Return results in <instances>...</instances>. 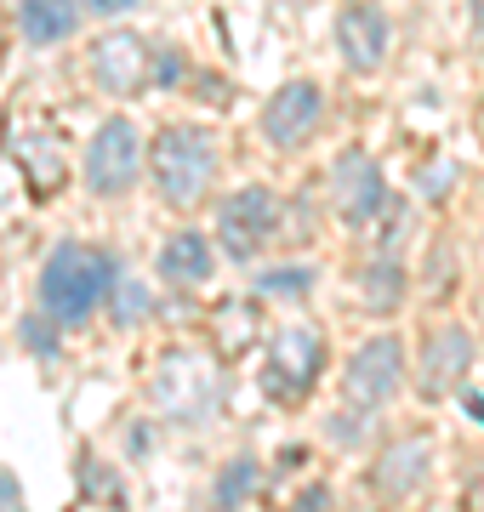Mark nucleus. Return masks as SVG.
<instances>
[{
	"label": "nucleus",
	"mask_w": 484,
	"mask_h": 512,
	"mask_svg": "<svg viewBox=\"0 0 484 512\" xmlns=\"http://www.w3.org/2000/svg\"><path fill=\"white\" fill-rule=\"evenodd\" d=\"M114 285H120V262L109 251L63 239V245H52L46 268H40V313L57 319V325H86Z\"/></svg>",
	"instance_id": "obj_1"
},
{
	"label": "nucleus",
	"mask_w": 484,
	"mask_h": 512,
	"mask_svg": "<svg viewBox=\"0 0 484 512\" xmlns=\"http://www.w3.org/2000/svg\"><path fill=\"white\" fill-rule=\"evenodd\" d=\"M149 171L171 205H194L217 177V137L205 126H166L149 148Z\"/></svg>",
	"instance_id": "obj_2"
},
{
	"label": "nucleus",
	"mask_w": 484,
	"mask_h": 512,
	"mask_svg": "<svg viewBox=\"0 0 484 512\" xmlns=\"http://www.w3.org/2000/svg\"><path fill=\"white\" fill-rule=\"evenodd\" d=\"M143 137L131 126L126 114H109L103 126L92 131V143H86V160H80V177L92 188L97 200H120L131 194V183L143 177Z\"/></svg>",
	"instance_id": "obj_3"
},
{
	"label": "nucleus",
	"mask_w": 484,
	"mask_h": 512,
	"mask_svg": "<svg viewBox=\"0 0 484 512\" xmlns=\"http://www.w3.org/2000/svg\"><path fill=\"white\" fill-rule=\"evenodd\" d=\"M325 370V336L314 325H285L262 353V393L274 404H297Z\"/></svg>",
	"instance_id": "obj_4"
},
{
	"label": "nucleus",
	"mask_w": 484,
	"mask_h": 512,
	"mask_svg": "<svg viewBox=\"0 0 484 512\" xmlns=\"http://www.w3.org/2000/svg\"><path fill=\"white\" fill-rule=\"evenodd\" d=\"M274 234H280V194H274V188L245 183L217 205V245H223V256H234V262L262 256V245Z\"/></svg>",
	"instance_id": "obj_5"
},
{
	"label": "nucleus",
	"mask_w": 484,
	"mask_h": 512,
	"mask_svg": "<svg viewBox=\"0 0 484 512\" xmlns=\"http://www.w3.org/2000/svg\"><path fill=\"white\" fill-rule=\"evenodd\" d=\"M399 382H405V342L399 336H371L365 348L354 353V365H348V393H342V404L348 410H359V416H376L382 404L399 393Z\"/></svg>",
	"instance_id": "obj_6"
},
{
	"label": "nucleus",
	"mask_w": 484,
	"mask_h": 512,
	"mask_svg": "<svg viewBox=\"0 0 484 512\" xmlns=\"http://www.w3.org/2000/svg\"><path fill=\"white\" fill-rule=\"evenodd\" d=\"M331 205L348 228H376V222H382V211H388V183H382V171H376L371 154H359V148H342V154H336Z\"/></svg>",
	"instance_id": "obj_7"
},
{
	"label": "nucleus",
	"mask_w": 484,
	"mask_h": 512,
	"mask_svg": "<svg viewBox=\"0 0 484 512\" xmlns=\"http://www.w3.org/2000/svg\"><path fill=\"white\" fill-rule=\"evenodd\" d=\"M92 80H97V92H109V97H137L154 80L149 40L137 29H103L92 40Z\"/></svg>",
	"instance_id": "obj_8"
},
{
	"label": "nucleus",
	"mask_w": 484,
	"mask_h": 512,
	"mask_svg": "<svg viewBox=\"0 0 484 512\" xmlns=\"http://www.w3.org/2000/svg\"><path fill=\"white\" fill-rule=\"evenodd\" d=\"M319 120H325V92L314 80H285L280 92L262 103V137L274 148H302L319 137Z\"/></svg>",
	"instance_id": "obj_9"
},
{
	"label": "nucleus",
	"mask_w": 484,
	"mask_h": 512,
	"mask_svg": "<svg viewBox=\"0 0 484 512\" xmlns=\"http://www.w3.org/2000/svg\"><path fill=\"white\" fill-rule=\"evenodd\" d=\"M467 370H473V336L462 325H445L428 336V348H422V365H416V393L428 404L439 399H462V382Z\"/></svg>",
	"instance_id": "obj_10"
},
{
	"label": "nucleus",
	"mask_w": 484,
	"mask_h": 512,
	"mask_svg": "<svg viewBox=\"0 0 484 512\" xmlns=\"http://www.w3.org/2000/svg\"><path fill=\"white\" fill-rule=\"evenodd\" d=\"M388 12L371 6V0H348L342 12H336V52L354 74H376L382 69V57H388Z\"/></svg>",
	"instance_id": "obj_11"
},
{
	"label": "nucleus",
	"mask_w": 484,
	"mask_h": 512,
	"mask_svg": "<svg viewBox=\"0 0 484 512\" xmlns=\"http://www.w3.org/2000/svg\"><path fill=\"white\" fill-rule=\"evenodd\" d=\"M428 467H433L428 433H399V439L382 444V456H376V467H371V484H376L382 501H399V495H410L416 484H428Z\"/></svg>",
	"instance_id": "obj_12"
},
{
	"label": "nucleus",
	"mask_w": 484,
	"mask_h": 512,
	"mask_svg": "<svg viewBox=\"0 0 484 512\" xmlns=\"http://www.w3.org/2000/svg\"><path fill=\"white\" fill-rule=\"evenodd\" d=\"M211 268H217V245L194 228H183L160 245V279H171V285H205Z\"/></svg>",
	"instance_id": "obj_13"
},
{
	"label": "nucleus",
	"mask_w": 484,
	"mask_h": 512,
	"mask_svg": "<svg viewBox=\"0 0 484 512\" xmlns=\"http://www.w3.org/2000/svg\"><path fill=\"white\" fill-rule=\"evenodd\" d=\"M359 302H365V313H376V319H388V313L405 308V262L393 251H376L365 268H359Z\"/></svg>",
	"instance_id": "obj_14"
},
{
	"label": "nucleus",
	"mask_w": 484,
	"mask_h": 512,
	"mask_svg": "<svg viewBox=\"0 0 484 512\" xmlns=\"http://www.w3.org/2000/svg\"><path fill=\"white\" fill-rule=\"evenodd\" d=\"M80 23V0H18V29L29 46H57Z\"/></svg>",
	"instance_id": "obj_15"
},
{
	"label": "nucleus",
	"mask_w": 484,
	"mask_h": 512,
	"mask_svg": "<svg viewBox=\"0 0 484 512\" xmlns=\"http://www.w3.org/2000/svg\"><path fill=\"white\" fill-rule=\"evenodd\" d=\"M257 478H262L257 456H234L217 473V484H211V512H240L251 501V490H257Z\"/></svg>",
	"instance_id": "obj_16"
},
{
	"label": "nucleus",
	"mask_w": 484,
	"mask_h": 512,
	"mask_svg": "<svg viewBox=\"0 0 484 512\" xmlns=\"http://www.w3.org/2000/svg\"><path fill=\"white\" fill-rule=\"evenodd\" d=\"M308 285H314V268H268V274H257L262 296H297Z\"/></svg>",
	"instance_id": "obj_17"
},
{
	"label": "nucleus",
	"mask_w": 484,
	"mask_h": 512,
	"mask_svg": "<svg viewBox=\"0 0 484 512\" xmlns=\"http://www.w3.org/2000/svg\"><path fill=\"white\" fill-rule=\"evenodd\" d=\"M18 336H23V348L40 353V359L57 353V319H46V313H29V319L18 325Z\"/></svg>",
	"instance_id": "obj_18"
},
{
	"label": "nucleus",
	"mask_w": 484,
	"mask_h": 512,
	"mask_svg": "<svg viewBox=\"0 0 484 512\" xmlns=\"http://www.w3.org/2000/svg\"><path fill=\"white\" fill-rule=\"evenodd\" d=\"M143 313H149V291L120 274V285H114V325H137Z\"/></svg>",
	"instance_id": "obj_19"
},
{
	"label": "nucleus",
	"mask_w": 484,
	"mask_h": 512,
	"mask_svg": "<svg viewBox=\"0 0 484 512\" xmlns=\"http://www.w3.org/2000/svg\"><path fill=\"white\" fill-rule=\"evenodd\" d=\"M365 421H371V416H359V410H348V404H342V410L325 421V439H331V444H354L359 433H365Z\"/></svg>",
	"instance_id": "obj_20"
},
{
	"label": "nucleus",
	"mask_w": 484,
	"mask_h": 512,
	"mask_svg": "<svg viewBox=\"0 0 484 512\" xmlns=\"http://www.w3.org/2000/svg\"><path fill=\"white\" fill-rule=\"evenodd\" d=\"M183 69H188V57H183V52H166V57H160V74H154V80H160V86H183Z\"/></svg>",
	"instance_id": "obj_21"
},
{
	"label": "nucleus",
	"mask_w": 484,
	"mask_h": 512,
	"mask_svg": "<svg viewBox=\"0 0 484 512\" xmlns=\"http://www.w3.org/2000/svg\"><path fill=\"white\" fill-rule=\"evenodd\" d=\"M12 507H23V501H18V478L0 467V512H12Z\"/></svg>",
	"instance_id": "obj_22"
},
{
	"label": "nucleus",
	"mask_w": 484,
	"mask_h": 512,
	"mask_svg": "<svg viewBox=\"0 0 484 512\" xmlns=\"http://www.w3.org/2000/svg\"><path fill=\"white\" fill-rule=\"evenodd\" d=\"M86 6H92V12H131L137 0H86Z\"/></svg>",
	"instance_id": "obj_23"
},
{
	"label": "nucleus",
	"mask_w": 484,
	"mask_h": 512,
	"mask_svg": "<svg viewBox=\"0 0 484 512\" xmlns=\"http://www.w3.org/2000/svg\"><path fill=\"white\" fill-rule=\"evenodd\" d=\"M462 404H467V416H473V421H484V399H473V393H462Z\"/></svg>",
	"instance_id": "obj_24"
},
{
	"label": "nucleus",
	"mask_w": 484,
	"mask_h": 512,
	"mask_svg": "<svg viewBox=\"0 0 484 512\" xmlns=\"http://www.w3.org/2000/svg\"><path fill=\"white\" fill-rule=\"evenodd\" d=\"M473 35L484 40V0H473Z\"/></svg>",
	"instance_id": "obj_25"
},
{
	"label": "nucleus",
	"mask_w": 484,
	"mask_h": 512,
	"mask_svg": "<svg viewBox=\"0 0 484 512\" xmlns=\"http://www.w3.org/2000/svg\"><path fill=\"white\" fill-rule=\"evenodd\" d=\"M12 512H23V507H12Z\"/></svg>",
	"instance_id": "obj_26"
}]
</instances>
